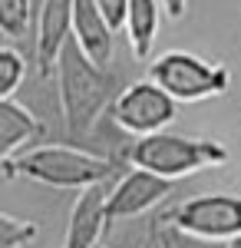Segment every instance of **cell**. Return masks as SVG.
Wrapping results in <instances>:
<instances>
[{"label": "cell", "instance_id": "obj_1", "mask_svg": "<svg viewBox=\"0 0 241 248\" xmlns=\"http://www.w3.org/2000/svg\"><path fill=\"white\" fill-rule=\"evenodd\" d=\"M56 86H60V109L70 139H83L96 129L106 109H112L122 83L109 66H99L83 53L73 37L66 40L56 60Z\"/></svg>", "mask_w": 241, "mask_h": 248}, {"label": "cell", "instance_id": "obj_2", "mask_svg": "<svg viewBox=\"0 0 241 248\" xmlns=\"http://www.w3.org/2000/svg\"><path fill=\"white\" fill-rule=\"evenodd\" d=\"M3 179H30L40 186H53V189H93L109 182L116 166L106 155L86 153L79 146H66V142H40L27 153L3 159L0 162Z\"/></svg>", "mask_w": 241, "mask_h": 248}, {"label": "cell", "instance_id": "obj_3", "mask_svg": "<svg viewBox=\"0 0 241 248\" xmlns=\"http://www.w3.org/2000/svg\"><path fill=\"white\" fill-rule=\"evenodd\" d=\"M126 162L132 169L155 172L162 179H182L192 172L215 169L231 162V149L218 139H202V136H179V133H152L129 142Z\"/></svg>", "mask_w": 241, "mask_h": 248}, {"label": "cell", "instance_id": "obj_4", "mask_svg": "<svg viewBox=\"0 0 241 248\" xmlns=\"http://www.w3.org/2000/svg\"><path fill=\"white\" fill-rule=\"evenodd\" d=\"M149 79L159 83L175 103H202L228 93L231 70L218 60H205L188 50H166L149 63Z\"/></svg>", "mask_w": 241, "mask_h": 248}, {"label": "cell", "instance_id": "obj_5", "mask_svg": "<svg viewBox=\"0 0 241 248\" xmlns=\"http://www.w3.org/2000/svg\"><path fill=\"white\" fill-rule=\"evenodd\" d=\"M172 229H179L188 238L198 242H235L241 238V195L231 192H208V195H192L179 202L175 209L166 212Z\"/></svg>", "mask_w": 241, "mask_h": 248}, {"label": "cell", "instance_id": "obj_6", "mask_svg": "<svg viewBox=\"0 0 241 248\" xmlns=\"http://www.w3.org/2000/svg\"><path fill=\"white\" fill-rule=\"evenodd\" d=\"M175 109H179V103L159 83H152L146 77L122 86V93L116 96L109 116L122 133L142 139V136H152V133H166V126H172V119H175Z\"/></svg>", "mask_w": 241, "mask_h": 248}, {"label": "cell", "instance_id": "obj_7", "mask_svg": "<svg viewBox=\"0 0 241 248\" xmlns=\"http://www.w3.org/2000/svg\"><path fill=\"white\" fill-rule=\"evenodd\" d=\"M175 182L162 179L155 172L146 169H129L126 175H119V182L109 189V205H106V218L112 222H129L146 215L149 209H155L166 195H172Z\"/></svg>", "mask_w": 241, "mask_h": 248}, {"label": "cell", "instance_id": "obj_8", "mask_svg": "<svg viewBox=\"0 0 241 248\" xmlns=\"http://www.w3.org/2000/svg\"><path fill=\"white\" fill-rule=\"evenodd\" d=\"M109 189V182H103V186L83 189L76 195L70 222H66V235H63V248H99L103 232L109 229V218H106Z\"/></svg>", "mask_w": 241, "mask_h": 248}, {"label": "cell", "instance_id": "obj_9", "mask_svg": "<svg viewBox=\"0 0 241 248\" xmlns=\"http://www.w3.org/2000/svg\"><path fill=\"white\" fill-rule=\"evenodd\" d=\"M73 10L76 0H43L37 10V70L50 77L66 40L73 37Z\"/></svg>", "mask_w": 241, "mask_h": 248}, {"label": "cell", "instance_id": "obj_10", "mask_svg": "<svg viewBox=\"0 0 241 248\" xmlns=\"http://www.w3.org/2000/svg\"><path fill=\"white\" fill-rule=\"evenodd\" d=\"M73 40L83 46V53L93 63H99V66H109L112 57H116V30L109 27V20L99 10L96 0H76Z\"/></svg>", "mask_w": 241, "mask_h": 248}, {"label": "cell", "instance_id": "obj_11", "mask_svg": "<svg viewBox=\"0 0 241 248\" xmlns=\"http://www.w3.org/2000/svg\"><path fill=\"white\" fill-rule=\"evenodd\" d=\"M43 123L17 99H0V162L40 146Z\"/></svg>", "mask_w": 241, "mask_h": 248}, {"label": "cell", "instance_id": "obj_12", "mask_svg": "<svg viewBox=\"0 0 241 248\" xmlns=\"http://www.w3.org/2000/svg\"><path fill=\"white\" fill-rule=\"evenodd\" d=\"M162 0H129L126 14V33H129V50L136 60H146L155 46L159 27H162Z\"/></svg>", "mask_w": 241, "mask_h": 248}, {"label": "cell", "instance_id": "obj_13", "mask_svg": "<svg viewBox=\"0 0 241 248\" xmlns=\"http://www.w3.org/2000/svg\"><path fill=\"white\" fill-rule=\"evenodd\" d=\"M33 27L30 0H0V33L7 40H23Z\"/></svg>", "mask_w": 241, "mask_h": 248}, {"label": "cell", "instance_id": "obj_14", "mask_svg": "<svg viewBox=\"0 0 241 248\" xmlns=\"http://www.w3.org/2000/svg\"><path fill=\"white\" fill-rule=\"evenodd\" d=\"M23 79H27V60L14 46H3L0 50V99H14Z\"/></svg>", "mask_w": 241, "mask_h": 248}, {"label": "cell", "instance_id": "obj_15", "mask_svg": "<svg viewBox=\"0 0 241 248\" xmlns=\"http://www.w3.org/2000/svg\"><path fill=\"white\" fill-rule=\"evenodd\" d=\"M37 222L30 218H17L10 212L0 215V248H27L30 242H37Z\"/></svg>", "mask_w": 241, "mask_h": 248}, {"label": "cell", "instance_id": "obj_16", "mask_svg": "<svg viewBox=\"0 0 241 248\" xmlns=\"http://www.w3.org/2000/svg\"><path fill=\"white\" fill-rule=\"evenodd\" d=\"M99 10L106 14L112 30H126V14H129V0H96Z\"/></svg>", "mask_w": 241, "mask_h": 248}, {"label": "cell", "instance_id": "obj_17", "mask_svg": "<svg viewBox=\"0 0 241 248\" xmlns=\"http://www.w3.org/2000/svg\"><path fill=\"white\" fill-rule=\"evenodd\" d=\"M162 7H166L168 20H182L188 10V0H162Z\"/></svg>", "mask_w": 241, "mask_h": 248}, {"label": "cell", "instance_id": "obj_18", "mask_svg": "<svg viewBox=\"0 0 241 248\" xmlns=\"http://www.w3.org/2000/svg\"><path fill=\"white\" fill-rule=\"evenodd\" d=\"M188 248H215V242H198V238H188Z\"/></svg>", "mask_w": 241, "mask_h": 248}, {"label": "cell", "instance_id": "obj_19", "mask_svg": "<svg viewBox=\"0 0 241 248\" xmlns=\"http://www.w3.org/2000/svg\"><path fill=\"white\" fill-rule=\"evenodd\" d=\"M225 248H241V238H235V242H228Z\"/></svg>", "mask_w": 241, "mask_h": 248}, {"label": "cell", "instance_id": "obj_20", "mask_svg": "<svg viewBox=\"0 0 241 248\" xmlns=\"http://www.w3.org/2000/svg\"><path fill=\"white\" fill-rule=\"evenodd\" d=\"M99 248H106V245H99Z\"/></svg>", "mask_w": 241, "mask_h": 248}]
</instances>
